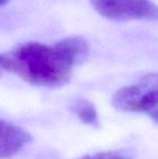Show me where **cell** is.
<instances>
[{
    "mask_svg": "<svg viewBox=\"0 0 158 159\" xmlns=\"http://www.w3.org/2000/svg\"><path fill=\"white\" fill-rule=\"evenodd\" d=\"M32 141V135L21 127L0 119V159L19 154Z\"/></svg>",
    "mask_w": 158,
    "mask_h": 159,
    "instance_id": "4",
    "label": "cell"
},
{
    "mask_svg": "<svg viewBox=\"0 0 158 159\" xmlns=\"http://www.w3.org/2000/svg\"><path fill=\"white\" fill-rule=\"evenodd\" d=\"M72 111L81 122L87 126L97 128L100 126L99 114L94 104L87 98H78L72 105Z\"/></svg>",
    "mask_w": 158,
    "mask_h": 159,
    "instance_id": "6",
    "label": "cell"
},
{
    "mask_svg": "<svg viewBox=\"0 0 158 159\" xmlns=\"http://www.w3.org/2000/svg\"><path fill=\"white\" fill-rule=\"evenodd\" d=\"M147 114L156 124H158V102L152 109H150V111H147Z\"/></svg>",
    "mask_w": 158,
    "mask_h": 159,
    "instance_id": "8",
    "label": "cell"
},
{
    "mask_svg": "<svg viewBox=\"0 0 158 159\" xmlns=\"http://www.w3.org/2000/svg\"><path fill=\"white\" fill-rule=\"evenodd\" d=\"M56 46L68 57L73 65H78L86 61L89 55V46L87 41L79 36L67 37L56 42Z\"/></svg>",
    "mask_w": 158,
    "mask_h": 159,
    "instance_id": "5",
    "label": "cell"
},
{
    "mask_svg": "<svg viewBox=\"0 0 158 159\" xmlns=\"http://www.w3.org/2000/svg\"><path fill=\"white\" fill-rule=\"evenodd\" d=\"M93 9L113 21H156L158 6L152 0H90Z\"/></svg>",
    "mask_w": 158,
    "mask_h": 159,
    "instance_id": "3",
    "label": "cell"
},
{
    "mask_svg": "<svg viewBox=\"0 0 158 159\" xmlns=\"http://www.w3.org/2000/svg\"><path fill=\"white\" fill-rule=\"evenodd\" d=\"M72 62L56 46L26 42L8 54L0 53L2 71L16 74L25 81L38 87L59 88L72 78Z\"/></svg>",
    "mask_w": 158,
    "mask_h": 159,
    "instance_id": "1",
    "label": "cell"
},
{
    "mask_svg": "<svg viewBox=\"0 0 158 159\" xmlns=\"http://www.w3.org/2000/svg\"><path fill=\"white\" fill-rule=\"evenodd\" d=\"M9 1H10V0H0V7H1V6H4V4H7Z\"/></svg>",
    "mask_w": 158,
    "mask_h": 159,
    "instance_id": "9",
    "label": "cell"
},
{
    "mask_svg": "<svg viewBox=\"0 0 158 159\" xmlns=\"http://www.w3.org/2000/svg\"><path fill=\"white\" fill-rule=\"evenodd\" d=\"M158 102V73L143 76L137 84L127 86L115 92L112 104L120 111H145Z\"/></svg>",
    "mask_w": 158,
    "mask_h": 159,
    "instance_id": "2",
    "label": "cell"
},
{
    "mask_svg": "<svg viewBox=\"0 0 158 159\" xmlns=\"http://www.w3.org/2000/svg\"><path fill=\"white\" fill-rule=\"evenodd\" d=\"M95 159H129L126 156L121 155L116 152L112 151H106V152H101V153H97L94 156Z\"/></svg>",
    "mask_w": 158,
    "mask_h": 159,
    "instance_id": "7",
    "label": "cell"
},
{
    "mask_svg": "<svg viewBox=\"0 0 158 159\" xmlns=\"http://www.w3.org/2000/svg\"><path fill=\"white\" fill-rule=\"evenodd\" d=\"M79 159H95L94 157H91V156H84V157H81Z\"/></svg>",
    "mask_w": 158,
    "mask_h": 159,
    "instance_id": "10",
    "label": "cell"
}]
</instances>
